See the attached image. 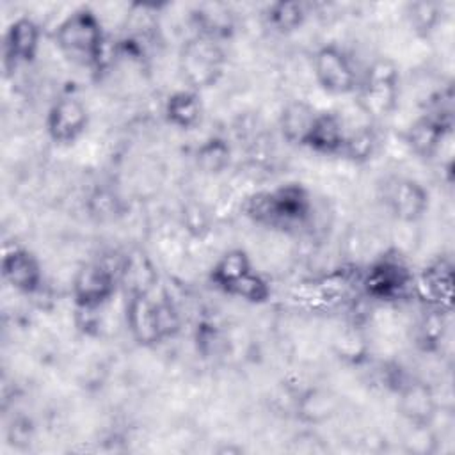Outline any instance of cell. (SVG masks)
Wrapping results in <instances>:
<instances>
[{
    "label": "cell",
    "instance_id": "6da1fadb",
    "mask_svg": "<svg viewBox=\"0 0 455 455\" xmlns=\"http://www.w3.org/2000/svg\"><path fill=\"white\" fill-rule=\"evenodd\" d=\"M60 53L82 68H98L105 55V32L101 20L89 7L69 12L55 30Z\"/></svg>",
    "mask_w": 455,
    "mask_h": 455
},
{
    "label": "cell",
    "instance_id": "7a4b0ae2",
    "mask_svg": "<svg viewBox=\"0 0 455 455\" xmlns=\"http://www.w3.org/2000/svg\"><path fill=\"white\" fill-rule=\"evenodd\" d=\"M311 197L300 183L258 192L245 203V213L258 224L279 229L300 228L311 215Z\"/></svg>",
    "mask_w": 455,
    "mask_h": 455
},
{
    "label": "cell",
    "instance_id": "3957f363",
    "mask_svg": "<svg viewBox=\"0 0 455 455\" xmlns=\"http://www.w3.org/2000/svg\"><path fill=\"white\" fill-rule=\"evenodd\" d=\"M178 69L192 91L199 92L215 85L226 69V52L220 41L194 34L180 50Z\"/></svg>",
    "mask_w": 455,
    "mask_h": 455
},
{
    "label": "cell",
    "instance_id": "277c9868",
    "mask_svg": "<svg viewBox=\"0 0 455 455\" xmlns=\"http://www.w3.org/2000/svg\"><path fill=\"white\" fill-rule=\"evenodd\" d=\"M359 91V105L363 112L371 119H382L389 116L398 103L400 92V71L398 66L391 59H377L373 60L361 84Z\"/></svg>",
    "mask_w": 455,
    "mask_h": 455
},
{
    "label": "cell",
    "instance_id": "5b68a950",
    "mask_svg": "<svg viewBox=\"0 0 455 455\" xmlns=\"http://www.w3.org/2000/svg\"><path fill=\"white\" fill-rule=\"evenodd\" d=\"M414 275L398 256H382L373 261L361 279L364 293L375 300L391 302L412 291Z\"/></svg>",
    "mask_w": 455,
    "mask_h": 455
},
{
    "label": "cell",
    "instance_id": "8992f818",
    "mask_svg": "<svg viewBox=\"0 0 455 455\" xmlns=\"http://www.w3.org/2000/svg\"><path fill=\"white\" fill-rule=\"evenodd\" d=\"M313 75L322 91L336 96L354 92L359 85L350 57L336 44H325L315 52Z\"/></svg>",
    "mask_w": 455,
    "mask_h": 455
},
{
    "label": "cell",
    "instance_id": "52a82bcc",
    "mask_svg": "<svg viewBox=\"0 0 455 455\" xmlns=\"http://www.w3.org/2000/svg\"><path fill=\"white\" fill-rule=\"evenodd\" d=\"M117 290V277L114 270L103 263H85L73 277L71 295L78 309H100Z\"/></svg>",
    "mask_w": 455,
    "mask_h": 455
},
{
    "label": "cell",
    "instance_id": "ba28073f",
    "mask_svg": "<svg viewBox=\"0 0 455 455\" xmlns=\"http://www.w3.org/2000/svg\"><path fill=\"white\" fill-rule=\"evenodd\" d=\"M126 327L132 339L140 347H155L165 338L160 316V302L153 291H139L128 297Z\"/></svg>",
    "mask_w": 455,
    "mask_h": 455
},
{
    "label": "cell",
    "instance_id": "9c48e42d",
    "mask_svg": "<svg viewBox=\"0 0 455 455\" xmlns=\"http://www.w3.org/2000/svg\"><path fill=\"white\" fill-rule=\"evenodd\" d=\"M46 133L59 146L76 142L89 126V110L76 96H60L46 114Z\"/></svg>",
    "mask_w": 455,
    "mask_h": 455
},
{
    "label": "cell",
    "instance_id": "30bf717a",
    "mask_svg": "<svg viewBox=\"0 0 455 455\" xmlns=\"http://www.w3.org/2000/svg\"><path fill=\"white\" fill-rule=\"evenodd\" d=\"M451 132V108L435 107L419 116L407 130L405 140L412 153L421 158H432L448 133Z\"/></svg>",
    "mask_w": 455,
    "mask_h": 455
},
{
    "label": "cell",
    "instance_id": "8fae6325",
    "mask_svg": "<svg viewBox=\"0 0 455 455\" xmlns=\"http://www.w3.org/2000/svg\"><path fill=\"white\" fill-rule=\"evenodd\" d=\"M412 291L423 300L427 307L451 311L453 299V267L446 259H435L427 265L418 277H414Z\"/></svg>",
    "mask_w": 455,
    "mask_h": 455
},
{
    "label": "cell",
    "instance_id": "7c38bea8",
    "mask_svg": "<svg viewBox=\"0 0 455 455\" xmlns=\"http://www.w3.org/2000/svg\"><path fill=\"white\" fill-rule=\"evenodd\" d=\"M398 412L412 428H430L437 414L432 387L421 380H405L398 389Z\"/></svg>",
    "mask_w": 455,
    "mask_h": 455
},
{
    "label": "cell",
    "instance_id": "4fadbf2b",
    "mask_svg": "<svg viewBox=\"0 0 455 455\" xmlns=\"http://www.w3.org/2000/svg\"><path fill=\"white\" fill-rule=\"evenodd\" d=\"M2 277L16 291L32 295L43 284V267L34 252L16 245L2 256Z\"/></svg>",
    "mask_w": 455,
    "mask_h": 455
},
{
    "label": "cell",
    "instance_id": "5bb4252c",
    "mask_svg": "<svg viewBox=\"0 0 455 455\" xmlns=\"http://www.w3.org/2000/svg\"><path fill=\"white\" fill-rule=\"evenodd\" d=\"M41 41L39 25L28 18H16L5 30L4 36V62L5 66H20L28 64L36 59Z\"/></svg>",
    "mask_w": 455,
    "mask_h": 455
},
{
    "label": "cell",
    "instance_id": "9a60e30c",
    "mask_svg": "<svg viewBox=\"0 0 455 455\" xmlns=\"http://www.w3.org/2000/svg\"><path fill=\"white\" fill-rule=\"evenodd\" d=\"M427 188L412 178H398L389 188L387 203L393 215L402 222H416L428 210Z\"/></svg>",
    "mask_w": 455,
    "mask_h": 455
},
{
    "label": "cell",
    "instance_id": "2e32d148",
    "mask_svg": "<svg viewBox=\"0 0 455 455\" xmlns=\"http://www.w3.org/2000/svg\"><path fill=\"white\" fill-rule=\"evenodd\" d=\"M347 133L343 119L338 114L318 110L302 146L320 155H341Z\"/></svg>",
    "mask_w": 455,
    "mask_h": 455
},
{
    "label": "cell",
    "instance_id": "e0dca14e",
    "mask_svg": "<svg viewBox=\"0 0 455 455\" xmlns=\"http://www.w3.org/2000/svg\"><path fill=\"white\" fill-rule=\"evenodd\" d=\"M165 121L178 130H192L201 123L203 103L197 91L181 89L167 96L164 103Z\"/></svg>",
    "mask_w": 455,
    "mask_h": 455
},
{
    "label": "cell",
    "instance_id": "ac0fdd59",
    "mask_svg": "<svg viewBox=\"0 0 455 455\" xmlns=\"http://www.w3.org/2000/svg\"><path fill=\"white\" fill-rule=\"evenodd\" d=\"M339 407L338 396L323 387H309L297 398L295 414L306 425H320L329 421Z\"/></svg>",
    "mask_w": 455,
    "mask_h": 455
},
{
    "label": "cell",
    "instance_id": "d6986e66",
    "mask_svg": "<svg viewBox=\"0 0 455 455\" xmlns=\"http://www.w3.org/2000/svg\"><path fill=\"white\" fill-rule=\"evenodd\" d=\"M252 268L251 258L243 249H229L210 268V283L219 291L229 295L233 286Z\"/></svg>",
    "mask_w": 455,
    "mask_h": 455
},
{
    "label": "cell",
    "instance_id": "ffe728a7",
    "mask_svg": "<svg viewBox=\"0 0 455 455\" xmlns=\"http://www.w3.org/2000/svg\"><path fill=\"white\" fill-rule=\"evenodd\" d=\"M318 110L306 101H290L281 116H279V128L286 142L302 146Z\"/></svg>",
    "mask_w": 455,
    "mask_h": 455
},
{
    "label": "cell",
    "instance_id": "44dd1931",
    "mask_svg": "<svg viewBox=\"0 0 455 455\" xmlns=\"http://www.w3.org/2000/svg\"><path fill=\"white\" fill-rule=\"evenodd\" d=\"M306 16L307 11L299 0H277L272 2L265 11L267 23L279 34H290L299 30L304 25Z\"/></svg>",
    "mask_w": 455,
    "mask_h": 455
},
{
    "label": "cell",
    "instance_id": "7402d4cb",
    "mask_svg": "<svg viewBox=\"0 0 455 455\" xmlns=\"http://www.w3.org/2000/svg\"><path fill=\"white\" fill-rule=\"evenodd\" d=\"M194 158L203 172L220 174L231 162V148L224 137L213 135L197 146Z\"/></svg>",
    "mask_w": 455,
    "mask_h": 455
},
{
    "label": "cell",
    "instance_id": "603a6c76",
    "mask_svg": "<svg viewBox=\"0 0 455 455\" xmlns=\"http://www.w3.org/2000/svg\"><path fill=\"white\" fill-rule=\"evenodd\" d=\"M446 315L448 313L441 309L427 307V313L421 316L416 329V343L423 350H435L441 345L446 331Z\"/></svg>",
    "mask_w": 455,
    "mask_h": 455
},
{
    "label": "cell",
    "instance_id": "cb8c5ba5",
    "mask_svg": "<svg viewBox=\"0 0 455 455\" xmlns=\"http://www.w3.org/2000/svg\"><path fill=\"white\" fill-rule=\"evenodd\" d=\"M229 295L240 300H245L249 304H265L272 295V288L268 281L252 268L233 286Z\"/></svg>",
    "mask_w": 455,
    "mask_h": 455
},
{
    "label": "cell",
    "instance_id": "d4e9b609",
    "mask_svg": "<svg viewBox=\"0 0 455 455\" xmlns=\"http://www.w3.org/2000/svg\"><path fill=\"white\" fill-rule=\"evenodd\" d=\"M375 146H377V137L371 126H361L355 132L347 133L339 156H345L352 162H364L373 155Z\"/></svg>",
    "mask_w": 455,
    "mask_h": 455
},
{
    "label": "cell",
    "instance_id": "484cf974",
    "mask_svg": "<svg viewBox=\"0 0 455 455\" xmlns=\"http://www.w3.org/2000/svg\"><path fill=\"white\" fill-rule=\"evenodd\" d=\"M123 281L130 288V295L139 291H153V270L146 258L140 254L128 256L123 267Z\"/></svg>",
    "mask_w": 455,
    "mask_h": 455
},
{
    "label": "cell",
    "instance_id": "4316f807",
    "mask_svg": "<svg viewBox=\"0 0 455 455\" xmlns=\"http://www.w3.org/2000/svg\"><path fill=\"white\" fill-rule=\"evenodd\" d=\"M407 18L411 27L418 34H430L441 18V9L434 2H414L407 7Z\"/></svg>",
    "mask_w": 455,
    "mask_h": 455
}]
</instances>
